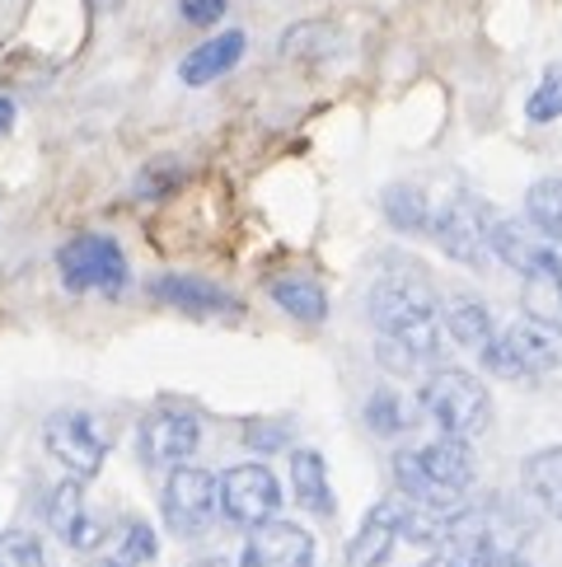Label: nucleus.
Instances as JSON below:
<instances>
[{"instance_id": "obj_7", "label": "nucleus", "mask_w": 562, "mask_h": 567, "mask_svg": "<svg viewBox=\"0 0 562 567\" xmlns=\"http://www.w3.org/2000/svg\"><path fill=\"white\" fill-rule=\"evenodd\" d=\"M492 212L478 197H455L431 216V235L446 258L465 262V268H483L488 262V235H492Z\"/></svg>"}, {"instance_id": "obj_14", "label": "nucleus", "mask_w": 562, "mask_h": 567, "mask_svg": "<svg viewBox=\"0 0 562 567\" xmlns=\"http://www.w3.org/2000/svg\"><path fill=\"white\" fill-rule=\"evenodd\" d=\"M48 525H52L56 539H66L71 549H80V554L98 549V539H104V525L90 516L85 488H80L75 478H66V483H56V488H52V497H48Z\"/></svg>"}, {"instance_id": "obj_9", "label": "nucleus", "mask_w": 562, "mask_h": 567, "mask_svg": "<svg viewBox=\"0 0 562 567\" xmlns=\"http://www.w3.org/2000/svg\"><path fill=\"white\" fill-rule=\"evenodd\" d=\"M281 506V483L268 464H235L220 474V512L235 525H268Z\"/></svg>"}, {"instance_id": "obj_1", "label": "nucleus", "mask_w": 562, "mask_h": 567, "mask_svg": "<svg viewBox=\"0 0 562 567\" xmlns=\"http://www.w3.org/2000/svg\"><path fill=\"white\" fill-rule=\"evenodd\" d=\"M371 323L379 338L404 342L422 361H431L440 342V300L417 272H389L371 291Z\"/></svg>"}, {"instance_id": "obj_23", "label": "nucleus", "mask_w": 562, "mask_h": 567, "mask_svg": "<svg viewBox=\"0 0 562 567\" xmlns=\"http://www.w3.org/2000/svg\"><path fill=\"white\" fill-rule=\"evenodd\" d=\"M520 306H525L530 319L562 323V272L525 277V287H520Z\"/></svg>"}, {"instance_id": "obj_13", "label": "nucleus", "mask_w": 562, "mask_h": 567, "mask_svg": "<svg viewBox=\"0 0 562 567\" xmlns=\"http://www.w3.org/2000/svg\"><path fill=\"white\" fill-rule=\"evenodd\" d=\"M404 516H408V497H385L375 502L366 520H361L356 539L347 544V563L352 567H385L394 544L404 539Z\"/></svg>"}, {"instance_id": "obj_8", "label": "nucleus", "mask_w": 562, "mask_h": 567, "mask_svg": "<svg viewBox=\"0 0 562 567\" xmlns=\"http://www.w3.org/2000/svg\"><path fill=\"white\" fill-rule=\"evenodd\" d=\"M197 441H202V422H197L192 409H155L136 427V451L150 470H178V464H188Z\"/></svg>"}, {"instance_id": "obj_12", "label": "nucleus", "mask_w": 562, "mask_h": 567, "mask_svg": "<svg viewBox=\"0 0 562 567\" xmlns=\"http://www.w3.org/2000/svg\"><path fill=\"white\" fill-rule=\"evenodd\" d=\"M239 567H314V535L291 520L253 525L244 554H239Z\"/></svg>"}, {"instance_id": "obj_35", "label": "nucleus", "mask_w": 562, "mask_h": 567, "mask_svg": "<svg viewBox=\"0 0 562 567\" xmlns=\"http://www.w3.org/2000/svg\"><path fill=\"white\" fill-rule=\"evenodd\" d=\"M104 567H132V563H127V558H108Z\"/></svg>"}, {"instance_id": "obj_20", "label": "nucleus", "mask_w": 562, "mask_h": 567, "mask_svg": "<svg viewBox=\"0 0 562 567\" xmlns=\"http://www.w3.org/2000/svg\"><path fill=\"white\" fill-rule=\"evenodd\" d=\"M446 329H450V338L459 342V348H469V352H483L488 342L497 338L488 306H483V300H473V296L450 300V310H446Z\"/></svg>"}, {"instance_id": "obj_17", "label": "nucleus", "mask_w": 562, "mask_h": 567, "mask_svg": "<svg viewBox=\"0 0 562 567\" xmlns=\"http://www.w3.org/2000/svg\"><path fill=\"white\" fill-rule=\"evenodd\" d=\"M520 483H525V497L539 506V512L562 520V445L534 451L525 460V470H520Z\"/></svg>"}, {"instance_id": "obj_10", "label": "nucleus", "mask_w": 562, "mask_h": 567, "mask_svg": "<svg viewBox=\"0 0 562 567\" xmlns=\"http://www.w3.org/2000/svg\"><path fill=\"white\" fill-rule=\"evenodd\" d=\"M220 506V483L197 470V464H178L165 483V520L174 535H202L207 525L216 520Z\"/></svg>"}, {"instance_id": "obj_5", "label": "nucleus", "mask_w": 562, "mask_h": 567, "mask_svg": "<svg viewBox=\"0 0 562 567\" xmlns=\"http://www.w3.org/2000/svg\"><path fill=\"white\" fill-rule=\"evenodd\" d=\"M43 445H48V455L66 470V478H75V483H90L108 460V436L85 409L52 413L48 427H43Z\"/></svg>"}, {"instance_id": "obj_24", "label": "nucleus", "mask_w": 562, "mask_h": 567, "mask_svg": "<svg viewBox=\"0 0 562 567\" xmlns=\"http://www.w3.org/2000/svg\"><path fill=\"white\" fill-rule=\"evenodd\" d=\"M366 427H375L379 436L404 432V427H408V409H404V399H398L394 390L371 394V403H366Z\"/></svg>"}, {"instance_id": "obj_18", "label": "nucleus", "mask_w": 562, "mask_h": 567, "mask_svg": "<svg viewBox=\"0 0 562 567\" xmlns=\"http://www.w3.org/2000/svg\"><path fill=\"white\" fill-rule=\"evenodd\" d=\"M268 296H272V306H277L281 315H291V319H300V323H319V319L329 315V291L319 287L314 277H300V272L277 277L272 287H268Z\"/></svg>"}, {"instance_id": "obj_19", "label": "nucleus", "mask_w": 562, "mask_h": 567, "mask_svg": "<svg viewBox=\"0 0 562 567\" xmlns=\"http://www.w3.org/2000/svg\"><path fill=\"white\" fill-rule=\"evenodd\" d=\"M291 493L295 502L314 516H333V488H329V464L319 451H295L291 455Z\"/></svg>"}, {"instance_id": "obj_29", "label": "nucleus", "mask_w": 562, "mask_h": 567, "mask_svg": "<svg viewBox=\"0 0 562 567\" xmlns=\"http://www.w3.org/2000/svg\"><path fill=\"white\" fill-rule=\"evenodd\" d=\"M220 14H226V0H184V19L197 29H211Z\"/></svg>"}, {"instance_id": "obj_30", "label": "nucleus", "mask_w": 562, "mask_h": 567, "mask_svg": "<svg viewBox=\"0 0 562 567\" xmlns=\"http://www.w3.org/2000/svg\"><path fill=\"white\" fill-rule=\"evenodd\" d=\"M244 445H249V451H281V445H287V432H281V427H249Z\"/></svg>"}, {"instance_id": "obj_16", "label": "nucleus", "mask_w": 562, "mask_h": 567, "mask_svg": "<svg viewBox=\"0 0 562 567\" xmlns=\"http://www.w3.org/2000/svg\"><path fill=\"white\" fill-rule=\"evenodd\" d=\"M244 48H249V38L239 33V29H226V33L207 38L202 48H192V52L184 56V66H178V75H184V85H211V80L230 75V71L239 66Z\"/></svg>"}, {"instance_id": "obj_6", "label": "nucleus", "mask_w": 562, "mask_h": 567, "mask_svg": "<svg viewBox=\"0 0 562 567\" xmlns=\"http://www.w3.org/2000/svg\"><path fill=\"white\" fill-rule=\"evenodd\" d=\"M56 268L71 291H104L117 296L127 287V254L113 235H75L56 254Z\"/></svg>"}, {"instance_id": "obj_31", "label": "nucleus", "mask_w": 562, "mask_h": 567, "mask_svg": "<svg viewBox=\"0 0 562 567\" xmlns=\"http://www.w3.org/2000/svg\"><path fill=\"white\" fill-rule=\"evenodd\" d=\"M473 563H478V554L455 549V544H440V554H436V558H427L422 567H473Z\"/></svg>"}, {"instance_id": "obj_28", "label": "nucleus", "mask_w": 562, "mask_h": 567, "mask_svg": "<svg viewBox=\"0 0 562 567\" xmlns=\"http://www.w3.org/2000/svg\"><path fill=\"white\" fill-rule=\"evenodd\" d=\"M159 554V544H155V530L146 520H127V530H123V554L117 558H127L132 567H140V563H150Z\"/></svg>"}, {"instance_id": "obj_22", "label": "nucleus", "mask_w": 562, "mask_h": 567, "mask_svg": "<svg viewBox=\"0 0 562 567\" xmlns=\"http://www.w3.org/2000/svg\"><path fill=\"white\" fill-rule=\"evenodd\" d=\"M385 216H389L394 230L417 235V230L431 226V202L422 197V188H413V184H394V188L385 193Z\"/></svg>"}, {"instance_id": "obj_33", "label": "nucleus", "mask_w": 562, "mask_h": 567, "mask_svg": "<svg viewBox=\"0 0 562 567\" xmlns=\"http://www.w3.org/2000/svg\"><path fill=\"white\" fill-rule=\"evenodd\" d=\"M10 127H14V104H10L6 94H0V136H6Z\"/></svg>"}, {"instance_id": "obj_34", "label": "nucleus", "mask_w": 562, "mask_h": 567, "mask_svg": "<svg viewBox=\"0 0 562 567\" xmlns=\"http://www.w3.org/2000/svg\"><path fill=\"white\" fill-rule=\"evenodd\" d=\"M192 567H230V563H220V558H207V563H192Z\"/></svg>"}, {"instance_id": "obj_3", "label": "nucleus", "mask_w": 562, "mask_h": 567, "mask_svg": "<svg viewBox=\"0 0 562 567\" xmlns=\"http://www.w3.org/2000/svg\"><path fill=\"white\" fill-rule=\"evenodd\" d=\"M478 357L501 380H539L549 371H562V323H544L525 315L507 333H497Z\"/></svg>"}, {"instance_id": "obj_4", "label": "nucleus", "mask_w": 562, "mask_h": 567, "mask_svg": "<svg viewBox=\"0 0 562 567\" xmlns=\"http://www.w3.org/2000/svg\"><path fill=\"white\" fill-rule=\"evenodd\" d=\"M422 409L440 427V436L473 441L492 427V399L469 371H436L422 384Z\"/></svg>"}, {"instance_id": "obj_25", "label": "nucleus", "mask_w": 562, "mask_h": 567, "mask_svg": "<svg viewBox=\"0 0 562 567\" xmlns=\"http://www.w3.org/2000/svg\"><path fill=\"white\" fill-rule=\"evenodd\" d=\"M525 117L530 123H553V117H562V66L544 71L539 90L530 94V104H525Z\"/></svg>"}, {"instance_id": "obj_15", "label": "nucleus", "mask_w": 562, "mask_h": 567, "mask_svg": "<svg viewBox=\"0 0 562 567\" xmlns=\"http://www.w3.org/2000/svg\"><path fill=\"white\" fill-rule=\"evenodd\" d=\"M150 296L159 306H169L178 315H239V300L230 291H220L216 281H202V277H155Z\"/></svg>"}, {"instance_id": "obj_32", "label": "nucleus", "mask_w": 562, "mask_h": 567, "mask_svg": "<svg viewBox=\"0 0 562 567\" xmlns=\"http://www.w3.org/2000/svg\"><path fill=\"white\" fill-rule=\"evenodd\" d=\"M473 567H530L520 554H492V558H478Z\"/></svg>"}, {"instance_id": "obj_26", "label": "nucleus", "mask_w": 562, "mask_h": 567, "mask_svg": "<svg viewBox=\"0 0 562 567\" xmlns=\"http://www.w3.org/2000/svg\"><path fill=\"white\" fill-rule=\"evenodd\" d=\"M0 567H48L43 539H38L33 530H10V535H0Z\"/></svg>"}, {"instance_id": "obj_2", "label": "nucleus", "mask_w": 562, "mask_h": 567, "mask_svg": "<svg viewBox=\"0 0 562 567\" xmlns=\"http://www.w3.org/2000/svg\"><path fill=\"white\" fill-rule=\"evenodd\" d=\"M394 478L408 502L422 506H459L473 483V451L459 436H436L417 451L394 455Z\"/></svg>"}, {"instance_id": "obj_21", "label": "nucleus", "mask_w": 562, "mask_h": 567, "mask_svg": "<svg viewBox=\"0 0 562 567\" xmlns=\"http://www.w3.org/2000/svg\"><path fill=\"white\" fill-rule=\"evenodd\" d=\"M525 212H530V226H539L562 249V178H539L525 193Z\"/></svg>"}, {"instance_id": "obj_11", "label": "nucleus", "mask_w": 562, "mask_h": 567, "mask_svg": "<svg viewBox=\"0 0 562 567\" xmlns=\"http://www.w3.org/2000/svg\"><path fill=\"white\" fill-rule=\"evenodd\" d=\"M492 254L516 268L520 277H544V272H562V249L553 239L539 230V226H525V220H492V235H488Z\"/></svg>"}, {"instance_id": "obj_27", "label": "nucleus", "mask_w": 562, "mask_h": 567, "mask_svg": "<svg viewBox=\"0 0 562 567\" xmlns=\"http://www.w3.org/2000/svg\"><path fill=\"white\" fill-rule=\"evenodd\" d=\"M178 184H184V169H178L174 159H155V165H146V174L136 178V193H140V197H165V193H174Z\"/></svg>"}]
</instances>
